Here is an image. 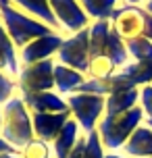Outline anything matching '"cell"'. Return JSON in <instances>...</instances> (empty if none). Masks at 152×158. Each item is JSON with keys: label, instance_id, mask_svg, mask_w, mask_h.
Instances as JSON below:
<instances>
[{"label": "cell", "instance_id": "ffe728a7", "mask_svg": "<svg viewBox=\"0 0 152 158\" xmlns=\"http://www.w3.org/2000/svg\"><path fill=\"white\" fill-rule=\"evenodd\" d=\"M131 60H152V42L148 38H136L131 42H125Z\"/></svg>", "mask_w": 152, "mask_h": 158}, {"label": "cell", "instance_id": "4fadbf2b", "mask_svg": "<svg viewBox=\"0 0 152 158\" xmlns=\"http://www.w3.org/2000/svg\"><path fill=\"white\" fill-rule=\"evenodd\" d=\"M81 135L83 133H81L77 121L75 118H69L65 123V127L61 129V133L54 137V142L50 143L52 146V158H67L73 152V148L77 146Z\"/></svg>", "mask_w": 152, "mask_h": 158}, {"label": "cell", "instance_id": "8992f818", "mask_svg": "<svg viewBox=\"0 0 152 158\" xmlns=\"http://www.w3.org/2000/svg\"><path fill=\"white\" fill-rule=\"evenodd\" d=\"M146 13L144 6L136 4H121L112 10L111 15V27L123 42H131L136 38H144V25H146Z\"/></svg>", "mask_w": 152, "mask_h": 158}, {"label": "cell", "instance_id": "52a82bcc", "mask_svg": "<svg viewBox=\"0 0 152 158\" xmlns=\"http://www.w3.org/2000/svg\"><path fill=\"white\" fill-rule=\"evenodd\" d=\"M56 63L67 64L79 73H88L90 63V27L63 40V46L56 52Z\"/></svg>", "mask_w": 152, "mask_h": 158}, {"label": "cell", "instance_id": "8fae6325", "mask_svg": "<svg viewBox=\"0 0 152 158\" xmlns=\"http://www.w3.org/2000/svg\"><path fill=\"white\" fill-rule=\"evenodd\" d=\"M23 98L27 110L32 112H69L67 100L61 94L52 92H40V94H19Z\"/></svg>", "mask_w": 152, "mask_h": 158}, {"label": "cell", "instance_id": "484cf974", "mask_svg": "<svg viewBox=\"0 0 152 158\" xmlns=\"http://www.w3.org/2000/svg\"><path fill=\"white\" fill-rule=\"evenodd\" d=\"M144 38H148L152 42V15H146V25H144Z\"/></svg>", "mask_w": 152, "mask_h": 158}, {"label": "cell", "instance_id": "f1b7e54d", "mask_svg": "<svg viewBox=\"0 0 152 158\" xmlns=\"http://www.w3.org/2000/svg\"><path fill=\"white\" fill-rule=\"evenodd\" d=\"M0 158H21V154L19 152H15V154H0Z\"/></svg>", "mask_w": 152, "mask_h": 158}, {"label": "cell", "instance_id": "d6986e66", "mask_svg": "<svg viewBox=\"0 0 152 158\" xmlns=\"http://www.w3.org/2000/svg\"><path fill=\"white\" fill-rule=\"evenodd\" d=\"M117 73V67L108 56H92L88 63V73L86 77L90 79H108Z\"/></svg>", "mask_w": 152, "mask_h": 158}, {"label": "cell", "instance_id": "7402d4cb", "mask_svg": "<svg viewBox=\"0 0 152 158\" xmlns=\"http://www.w3.org/2000/svg\"><path fill=\"white\" fill-rule=\"evenodd\" d=\"M106 150H104L102 142H100V135L98 131H92V133L86 135V152H83V158H104Z\"/></svg>", "mask_w": 152, "mask_h": 158}, {"label": "cell", "instance_id": "4dcf8cb0", "mask_svg": "<svg viewBox=\"0 0 152 158\" xmlns=\"http://www.w3.org/2000/svg\"><path fill=\"white\" fill-rule=\"evenodd\" d=\"M144 123H146V125H148V127H152V121H148V118H146Z\"/></svg>", "mask_w": 152, "mask_h": 158}, {"label": "cell", "instance_id": "30bf717a", "mask_svg": "<svg viewBox=\"0 0 152 158\" xmlns=\"http://www.w3.org/2000/svg\"><path fill=\"white\" fill-rule=\"evenodd\" d=\"M69 118H71V112H33L32 114L33 135L38 139L52 143Z\"/></svg>", "mask_w": 152, "mask_h": 158}, {"label": "cell", "instance_id": "cb8c5ba5", "mask_svg": "<svg viewBox=\"0 0 152 158\" xmlns=\"http://www.w3.org/2000/svg\"><path fill=\"white\" fill-rule=\"evenodd\" d=\"M83 152H86V135H81V137H79L77 146L73 148V152L67 158H83Z\"/></svg>", "mask_w": 152, "mask_h": 158}, {"label": "cell", "instance_id": "83f0119b", "mask_svg": "<svg viewBox=\"0 0 152 158\" xmlns=\"http://www.w3.org/2000/svg\"><path fill=\"white\" fill-rule=\"evenodd\" d=\"M144 10L152 15V0H144Z\"/></svg>", "mask_w": 152, "mask_h": 158}, {"label": "cell", "instance_id": "9a60e30c", "mask_svg": "<svg viewBox=\"0 0 152 158\" xmlns=\"http://www.w3.org/2000/svg\"><path fill=\"white\" fill-rule=\"evenodd\" d=\"M86 75L79 71H75L71 67H67V64H61L56 63L54 64V92L56 94L65 96L69 94H75L81 85H83V81H86Z\"/></svg>", "mask_w": 152, "mask_h": 158}, {"label": "cell", "instance_id": "5b68a950", "mask_svg": "<svg viewBox=\"0 0 152 158\" xmlns=\"http://www.w3.org/2000/svg\"><path fill=\"white\" fill-rule=\"evenodd\" d=\"M54 58L40 60L33 64H21L17 75V89L19 94H40L54 89Z\"/></svg>", "mask_w": 152, "mask_h": 158}, {"label": "cell", "instance_id": "e0dca14e", "mask_svg": "<svg viewBox=\"0 0 152 158\" xmlns=\"http://www.w3.org/2000/svg\"><path fill=\"white\" fill-rule=\"evenodd\" d=\"M13 2H17L21 8H25L27 13H32L38 21H42V23H46L50 27V29H61V25H58V21H56L54 13H52V8H50L48 0H13Z\"/></svg>", "mask_w": 152, "mask_h": 158}, {"label": "cell", "instance_id": "d4e9b609", "mask_svg": "<svg viewBox=\"0 0 152 158\" xmlns=\"http://www.w3.org/2000/svg\"><path fill=\"white\" fill-rule=\"evenodd\" d=\"M15 152H19V150H17V148H13V146H11V143H8L6 139L0 135V154H15Z\"/></svg>", "mask_w": 152, "mask_h": 158}, {"label": "cell", "instance_id": "7a4b0ae2", "mask_svg": "<svg viewBox=\"0 0 152 158\" xmlns=\"http://www.w3.org/2000/svg\"><path fill=\"white\" fill-rule=\"evenodd\" d=\"M0 110H2V129H0V135L13 148L21 150L25 143H29L36 137L33 135L32 112L27 110L23 98L19 94H15L11 100H6L0 106Z\"/></svg>", "mask_w": 152, "mask_h": 158}, {"label": "cell", "instance_id": "ba28073f", "mask_svg": "<svg viewBox=\"0 0 152 158\" xmlns=\"http://www.w3.org/2000/svg\"><path fill=\"white\" fill-rule=\"evenodd\" d=\"M48 4L61 25V29H65L67 33L73 35V33L90 27V17L77 0H48Z\"/></svg>", "mask_w": 152, "mask_h": 158}, {"label": "cell", "instance_id": "3957f363", "mask_svg": "<svg viewBox=\"0 0 152 158\" xmlns=\"http://www.w3.org/2000/svg\"><path fill=\"white\" fill-rule=\"evenodd\" d=\"M0 17H2V23L6 27V33L11 35L15 48H21L32 42L36 38H42V35H48V33H56L54 29H50L46 23H42L33 17L23 15L21 10H17L11 0H0Z\"/></svg>", "mask_w": 152, "mask_h": 158}, {"label": "cell", "instance_id": "44dd1931", "mask_svg": "<svg viewBox=\"0 0 152 158\" xmlns=\"http://www.w3.org/2000/svg\"><path fill=\"white\" fill-rule=\"evenodd\" d=\"M21 158H52V146L44 139L33 137L29 143H25L23 148L19 150Z\"/></svg>", "mask_w": 152, "mask_h": 158}, {"label": "cell", "instance_id": "2e32d148", "mask_svg": "<svg viewBox=\"0 0 152 158\" xmlns=\"http://www.w3.org/2000/svg\"><path fill=\"white\" fill-rule=\"evenodd\" d=\"M140 104V87H131V89H119L106 96V108L104 114H119V112H127L136 108Z\"/></svg>", "mask_w": 152, "mask_h": 158}, {"label": "cell", "instance_id": "f546056e", "mask_svg": "<svg viewBox=\"0 0 152 158\" xmlns=\"http://www.w3.org/2000/svg\"><path fill=\"white\" fill-rule=\"evenodd\" d=\"M144 0H125V4H136V6H142Z\"/></svg>", "mask_w": 152, "mask_h": 158}, {"label": "cell", "instance_id": "6da1fadb", "mask_svg": "<svg viewBox=\"0 0 152 158\" xmlns=\"http://www.w3.org/2000/svg\"><path fill=\"white\" fill-rule=\"evenodd\" d=\"M146 121V114L142 106L137 104L136 108L127 112H119V114H104L98 123L96 131L100 135L104 150L106 152H121L131 133Z\"/></svg>", "mask_w": 152, "mask_h": 158}, {"label": "cell", "instance_id": "9c48e42d", "mask_svg": "<svg viewBox=\"0 0 152 158\" xmlns=\"http://www.w3.org/2000/svg\"><path fill=\"white\" fill-rule=\"evenodd\" d=\"M63 35L61 33H48L36 38L32 42H27L21 50H19V63L21 64H33L40 60H48L52 56H56L58 48L63 46Z\"/></svg>", "mask_w": 152, "mask_h": 158}, {"label": "cell", "instance_id": "4316f807", "mask_svg": "<svg viewBox=\"0 0 152 158\" xmlns=\"http://www.w3.org/2000/svg\"><path fill=\"white\" fill-rule=\"evenodd\" d=\"M104 158H127V156H125L123 152H106Z\"/></svg>", "mask_w": 152, "mask_h": 158}, {"label": "cell", "instance_id": "ac0fdd59", "mask_svg": "<svg viewBox=\"0 0 152 158\" xmlns=\"http://www.w3.org/2000/svg\"><path fill=\"white\" fill-rule=\"evenodd\" d=\"M77 2L83 6V10L88 13L90 19L100 21V19H111L119 0H77Z\"/></svg>", "mask_w": 152, "mask_h": 158}, {"label": "cell", "instance_id": "1f68e13d", "mask_svg": "<svg viewBox=\"0 0 152 158\" xmlns=\"http://www.w3.org/2000/svg\"><path fill=\"white\" fill-rule=\"evenodd\" d=\"M0 129H2V110H0Z\"/></svg>", "mask_w": 152, "mask_h": 158}, {"label": "cell", "instance_id": "7c38bea8", "mask_svg": "<svg viewBox=\"0 0 152 158\" xmlns=\"http://www.w3.org/2000/svg\"><path fill=\"white\" fill-rule=\"evenodd\" d=\"M121 152L127 158H152V127L142 123L125 142Z\"/></svg>", "mask_w": 152, "mask_h": 158}, {"label": "cell", "instance_id": "277c9868", "mask_svg": "<svg viewBox=\"0 0 152 158\" xmlns=\"http://www.w3.org/2000/svg\"><path fill=\"white\" fill-rule=\"evenodd\" d=\"M65 100H67L71 118L77 121L81 133L88 135V133H92V131H96L100 118L104 117V108H106V98H104V96L75 92V94L65 96Z\"/></svg>", "mask_w": 152, "mask_h": 158}, {"label": "cell", "instance_id": "5bb4252c", "mask_svg": "<svg viewBox=\"0 0 152 158\" xmlns=\"http://www.w3.org/2000/svg\"><path fill=\"white\" fill-rule=\"evenodd\" d=\"M19 69H21L19 52H17V48H15V44H13L11 35L6 33L4 23H0V73H4V75H8V77L17 79Z\"/></svg>", "mask_w": 152, "mask_h": 158}, {"label": "cell", "instance_id": "603a6c76", "mask_svg": "<svg viewBox=\"0 0 152 158\" xmlns=\"http://www.w3.org/2000/svg\"><path fill=\"white\" fill-rule=\"evenodd\" d=\"M15 94H19V89H17V81L13 77H8L4 73H0V106L11 100Z\"/></svg>", "mask_w": 152, "mask_h": 158}]
</instances>
